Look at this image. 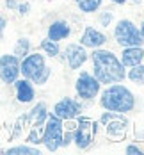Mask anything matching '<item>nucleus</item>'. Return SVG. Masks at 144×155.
Instances as JSON below:
<instances>
[{"instance_id":"nucleus-1","label":"nucleus","mask_w":144,"mask_h":155,"mask_svg":"<svg viewBox=\"0 0 144 155\" xmlns=\"http://www.w3.org/2000/svg\"><path fill=\"white\" fill-rule=\"evenodd\" d=\"M93 66H94V75L98 82L103 84H114L121 82L125 78L123 64L117 61V57L112 52L98 50L93 54Z\"/></svg>"},{"instance_id":"nucleus-2","label":"nucleus","mask_w":144,"mask_h":155,"mask_svg":"<svg viewBox=\"0 0 144 155\" xmlns=\"http://www.w3.org/2000/svg\"><path fill=\"white\" fill-rule=\"evenodd\" d=\"M133 104H135L133 94L123 86L109 87L103 93V98H101V105L105 109H109V110H114V112H128V110L133 109Z\"/></svg>"},{"instance_id":"nucleus-3","label":"nucleus","mask_w":144,"mask_h":155,"mask_svg":"<svg viewBox=\"0 0 144 155\" xmlns=\"http://www.w3.org/2000/svg\"><path fill=\"white\" fill-rule=\"evenodd\" d=\"M21 71L27 78H32L36 84H45L46 82L48 75H50V70L45 66V61L41 55L34 54V55H29L23 64H21Z\"/></svg>"},{"instance_id":"nucleus-4","label":"nucleus","mask_w":144,"mask_h":155,"mask_svg":"<svg viewBox=\"0 0 144 155\" xmlns=\"http://www.w3.org/2000/svg\"><path fill=\"white\" fill-rule=\"evenodd\" d=\"M43 143L46 144L48 150H57L61 144H64V137H62V121L57 116H50L43 132Z\"/></svg>"},{"instance_id":"nucleus-5","label":"nucleus","mask_w":144,"mask_h":155,"mask_svg":"<svg viewBox=\"0 0 144 155\" xmlns=\"http://www.w3.org/2000/svg\"><path fill=\"white\" fill-rule=\"evenodd\" d=\"M116 39L123 47H139L142 43L141 32L137 31L133 27V23L128 21V20H121L117 23V27H116Z\"/></svg>"},{"instance_id":"nucleus-6","label":"nucleus","mask_w":144,"mask_h":155,"mask_svg":"<svg viewBox=\"0 0 144 155\" xmlns=\"http://www.w3.org/2000/svg\"><path fill=\"white\" fill-rule=\"evenodd\" d=\"M94 123L89 120V118H80L77 121V132H75V141H77V146L78 148H87L93 137H94Z\"/></svg>"},{"instance_id":"nucleus-7","label":"nucleus","mask_w":144,"mask_h":155,"mask_svg":"<svg viewBox=\"0 0 144 155\" xmlns=\"http://www.w3.org/2000/svg\"><path fill=\"white\" fill-rule=\"evenodd\" d=\"M100 91V82L89 73H82L77 80V93L82 98H94Z\"/></svg>"},{"instance_id":"nucleus-8","label":"nucleus","mask_w":144,"mask_h":155,"mask_svg":"<svg viewBox=\"0 0 144 155\" xmlns=\"http://www.w3.org/2000/svg\"><path fill=\"white\" fill-rule=\"evenodd\" d=\"M20 73V64L18 57L14 55H4L0 59V77L4 82H14Z\"/></svg>"},{"instance_id":"nucleus-9","label":"nucleus","mask_w":144,"mask_h":155,"mask_svg":"<svg viewBox=\"0 0 144 155\" xmlns=\"http://www.w3.org/2000/svg\"><path fill=\"white\" fill-rule=\"evenodd\" d=\"M78 112H80V105L77 102H73L71 98H64L55 105V116L61 118V120H66V121H71Z\"/></svg>"},{"instance_id":"nucleus-10","label":"nucleus","mask_w":144,"mask_h":155,"mask_svg":"<svg viewBox=\"0 0 144 155\" xmlns=\"http://www.w3.org/2000/svg\"><path fill=\"white\" fill-rule=\"evenodd\" d=\"M66 57H68L69 66H71L73 70H77V68H80V66L85 62L87 54H85V50L80 47V45H69V47L66 48Z\"/></svg>"},{"instance_id":"nucleus-11","label":"nucleus","mask_w":144,"mask_h":155,"mask_svg":"<svg viewBox=\"0 0 144 155\" xmlns=\"http://www.w3.org/2000/svg\"><path fill=\"white\" fill-rule=\"evenodd\" d=\"M109 120H112V123L107 125V134L114 137V139H121L125 136V120L114 114H105Z\"/></svg>"},{"instance_id":"nucleus-12","label":"nucleus","mask_w":144,"mask_h":155,"mask_svg":"<svg viewBox=\"0 0 144 155\" xmlns=\"http://www.w3.org/2000/svg\"><path fill=\"white\" fill-rule=\"evenodd\" d=\"M105 41H107V38L101 32L94 31V29H87V31L84 32V36H82V45L84 47H89V48L101 47Z\"/></svg>"},{"instance_id":"nucleus-13","label":"nucleus","mask_w":144,"mask_h":155,"mask_svg":"<svg viewBox=\"0 0 144 155\" xmlns=\"http://www.w3.org/2000/svg\"><path fill=\"white\" fill-rule=\"evenodd\" d=\"M142 57H144L142 48L128 47L126 50L123 52V64H125V66H137V64H141Z\"/></svg>"},{"instance_id":"nucleus-14","label":"nucleus","mask_w":144,"mask_h":155,"mask_svg":"<svg viewBox=\"0 0 144 155\" xmlns=\"http://www.w3.org/2000/svg\"><path fill=\"white\" fill-rule=\"evenodd\" d=\"M69 34V27H68V23H64V21H55V23H52V27L48 29V39H52V41H59V39H62Z\"/></svg>"},{"instance_id":"nucleus-15","label":"nucleus","mask_w":144,"mask_h":155,"mask_svg":"<svg viewBox=\"0 0 144 155\" xmlns=\"http://www.w3.org/2000/svg\"><path fill=\"white\" fill-rule=\"evenodd\" d=\"M16 89H18V100L20 102H30L34 98V89L27 80H18L16 82Z\"/></svg>"},{"instance_id":"nucleus-16","label":"nucleus","mask_w":144,"mask_h":155,"mask_svg":"<svg viewBox=\"0 0 144 155\" xmlns=\"http://www.w3.org/2000/svg\"><path fill=\"white\" fill-rule=\"evenodd\" d=\"M29 118L32 121V127H41L43 121L46 120V107H45V104H37L36 107L32 109Z\"/></svg>"},{"instance_id":"nucleus-17","label":"nucleus","mask_w":144,"mask_h":155,"mask_svg":"<svg viewBox=\"0 0 144 155\" xmlns=\"http://www.w3.org/2000/svg\"><path fill=\"white\" fill-rule=\"evenodd\" d=\"M77 4H78V7L84 13H93L100 7L101 0H77Z\"/></svg>"},{"instance_id":"nucleus-18","label":"nucleus","mask_w":144,"mask_h":155,"mask_svg":"<svg viewBox=\"0 0 144 155\" xmlns=\"http://www.w3.org/2000/svg\"><path fill=\"white\" fill-rule=\"evenodd\" d=\"M130 80H133V82H137V84H144V66H133V70L130 71Z\"/></svg>"},{"instance_id":"nucleus-19","label":"nucleus","mask_w":144,"mask_h":155,"mask_svg":"<svg viewBox=\"0 0 144 155\" xmlns=\"http://www.w3.org/2000/svg\"><path fill=\"white\" fill-rule=\"evenodd\" d=\"M7 155H39V150L34 148H27V146H18V148H11Z\"/></svg>"},{"instance_id":"nucleus-20","label":"nucleus","mask_w":144,"mask_h":155,"mask_svg":"<svg viewBox=\"0 0 144 155\" xmlns=\"http://www.w3.org/2000/svg\"><path fill=\"white\" fill-rule=\"evenodd\" d=\"M41 47L46 50L50 55H57V52H59V48L55 45V41H52V39H45L43 43H41Z\"/></svg>"},{"instance_id":"nucleus-21","label":"nucleus","mask_w":144,"mask_h":155,"mask_svg":"<svg viewBox=\"0 0 144 155\" xmlns=\"http://www.w3.org/2000/svg\"><path fill=\"white\" fill-rule=\"evenodd\" d=\"M29 50V41L27 39H20L16 45V55H25Z\"/></svg>"},{"instance_id":"nucleus-22","label":"nucleus","mask_w":144,"mask_h":155,"mask_svg":"<svg viewBox=\"0 0 144 155\" xmlns=\"http://www.w3.org/2000/svg\"><path fill=\"white\" fill-rule=\"evenodd\" d=\"M126 153H130V155H141V150H139L137 146H128Z\"/></svg>"},{"instance_id":"nucleus-23","label":"nucleus","mask_w":144,"mask_h":155,"mask_svg":"<svg viewBox=\"0 0 144 155\" xmlns=\"http://www.w3.org/2000/svg\"><path fill=\"white\" fill-rule=\"evenodd\" d=\"M110 20H112V15H109V13L103 16V23H107V21H110Z\"/></svg>"},{"instance_id":"nucleus-24","label":"nucleus","mask_w":144,"mask_h":155,"mask_svg":"<svg viewBox=\"0 0 144 155\" xmlns=\"http://www.w3.org/2000/svg\"><path fill=\"white\" fill-rule=\"evenodd\" d=\"M4 27H5V20H4V18H2V16H0V31H2V29H4Z\"/></svg>"},{"instance_id":"nucleus-25","label":"nucleus","mask_w":144,"mask_h":155,"mask_svg":"<svg viewBox=\"0 0 144 155\" xmlns=\"http://www.w3.org/2000/svg\"><path fill=\"white\" fill-rule=\"evenodd\" d=\"M14 5H16L14 0H7V7H14Z\"/></svg>"},{"instance_id":"nucleus-26","label":"nucleus","mask_w":144,"mask_h":155,"mask_svg":"<svg viewBox=\"0 0 144 155\" xmlns=\"http://www.w3.org/2000/svg\"><path fill=\"white\" fill-rule=\"evenodd\" d=\"M27 9H29V5H21V7H20V11H21V13H25Z\"/></svg>"},{"instance_id":"nucleus-27","label":"nucleus","mask_w":144,"mask_h":155,"mask_svg":"<svg viewBox=\"0 0 144 155\" xmlns=\"http://www.w3.org/2000/svg\"><path fill=\"white\" fill-rule=\"evenodd\" d=\"M116 4H123V2H126V0H114Z\"/></svg>"},{"instance_id":"nucleus-28","label":"nucleus","mask_w":144,"mask_h":155,"mask_svg":"<svg viewBox=\"0 0 144 155\" xmlns=\"http://www.w3.org/2000/svg\"><path fill=\"white\" fill-rule=\"evenodd\" d=\"M141 36H142V38H144V23H142V34H141Z\"/></svg>"},{"instance_id":"nucleus-29","label":"nucleus","mask_w":144,"mask_h":155,"mask_svg":"<svg viewBox=\"0 0 144 155\" xmlns=\"http://www.w3.org/2000/svg\"><path fill=\"white\" fill-rule=\"evenodd\" d=\"M133 2H135V4H139V2H141V0H133Z\"/></svg>"}]
</instances>
